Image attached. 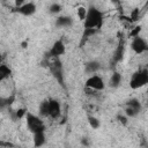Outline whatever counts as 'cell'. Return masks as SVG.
Segmentation results:
<instances>
[{"mask_svg": "<svg viewBox=\"0 0 148 148\" xmlns=\"http://www.w3.org/2000/svg\"><path fill=\"white\" fill-rule=\"evenodd\" d=\"M101 64L97 61V60H90L88 62L84 64V72L87 74H90V75H94L96 74L99 69H101Z\"/></svg>", "mask_w": 148, "mask_h": 148, "instance_id": "obj_11", "label": "cell"}, {"mask_svg": "<svg viewBox=\"0 0 148 148\" xmlns=\"http://www.w3.org/2000/svg\"><path fill=\"white\" fill-rule=\"evenodd\" d=\"M49 117L51 119H58L61 116V104L56 98H49Z\"/></svg>", "mask_w": 148, "mask_h": 148, "instance_id": "obj_9", "label": "cell"}, {"mask_svg": "<svg viewBox=\"0 0 148 148\" xmlns=\"http://www.w3.org/2000/svg\"><path fill=\"white\" fill-rule=\"evenodd\" d=\"M73 25V18L68 15H61L56 18V27L58 28H69Z\"/></svg>", "mask_w": 148, "mask_h": 148, "instance_id": "obj_12", "label": "cell"}, {"mask_svg": "<svg viewBox=\"0 0 148 148\" xmlns=\"http://www.w3.org/2000/svg\"><path fill=\"white\" fill-rule=\"evenodd\" d=\"M66 52V46L62 39H57L47 52V58H60Z\"/></svg>", "mask_w": 148, "mask_h": 148, "instance_id": "obj_8", "label": "cell"}, {"mask_svg": "<svg viewBox=\"0 0 148 148\" xmlns=\"http://www.w3.org/2000/svg\"><path fill=\"white\" fill-rule=\"evenodd\" d=\"M131 49L133 50V52L135 54H142L145 52L148 51V44L147 40L140 36H136L134 38H132L131 42Z\"/></svg>", "mask_w": 148, "mask_h": 148, "instance_id": "obj_7", "label": "cell"}, {"mask_svg": "<svg viewBox=\"0 0 148 148\" xmlns=\"http://www.w3.org/2000/svg\"><path fill=\"white\" fill-rule=\"evenodd\" d=\"M131 18H132L133 21H136V20L139 18V9H138V8H135V9L132 12V14H131Z\"/></svg>", "mask_w": 148, "mask_h": 148, "instance_id": "obj_25", "label": "cell"}, {"mask_svg": "<svg viewBox=\"0 0 148 148\" xmlns=\"http://www.w3.org/2000/svg\"><path fill=\"white\" fill-rule=\"evenodd\" d=\"M96 32H97V30H94V29H86V28H83V32H82V37H81L80 45H82V43H84L89 37H91V36L95 35Z\"/></svg>", "mask_w": 148, "mask_h": 148, "instance_id": "obj_18", "label": "cell"}, {"mask_svg": "<svg viewBox=\"0 0 148 148\" xmlns=\"http://www.w3.org/2000/svg\"><path fill=\"white\" fill-rule=\"evenodd\" d=\"M86 88L89 89V90H94V91H102L105 89V83H104V80L99 76V75H90L86 83H84Z\"/></svg>", "mask_w": 148, "mask_h": 148, "instance_id": "obj_6", "label": "cell"}, {"mask_svg": "<svg viewBox=\"0 0 148 148\" xmlns=\"http://www.w3.org/2000/svg\"><path fill=\"white\" fill-rule=\"evenodd\" d=\"M13 102H14V96H10V97H0V110H2L5 108H8Z\"/></svg>", "mask_w": 148, "mask_h": 148, "instance_id": "obj_19", "label": "cell"}, {"mask_svg": "<svg viewBox=\"0 0 148 148\" xmlns=\"http://www.w3.org/2000/svg\"><path fill=\"white\" fill-rule=\"evenodd\" d=\"M61 9H62V7H61V5L58 3V2H52V3L50 5V7H49V12H50L51 14H59V13L61 12Z\"/></svg>", "mask_w": 148, "mask_h": 148, "instance_id": "obj_21", "label": "cell"}, {"mask_svg": "<svg viewBox=\"0 0 148 148\" xmlns=\"http://www.w3.org/2000/svg\"><path fill=\"white\" fill-rule=\"evenodd\" d=\"M148 83V71L147 68H141L135 71L130 79V88L135 90L142 88Z\"/></svg>", "mask_w": 148, "mask_h": 148, "instance_id": "obj_2", "label": "cell"}, {"mask_svg": "<svg viewBox=\"0 0 148 148\" xmlns=\"http://www.w3.org/2000/svg\"><path fill=\"white\" fill-rule=\"evenodd\" d=\"M24 118H25L27 128H28L32 134H34V133H37V132L45 131V124H44V121H43L38 116H36V114H34V113L27 111Z\"/></svg>", "mask_w": 148, "mask_h": 148, "instance_id": "obj_3", "label": "cell"}, {"mask_svg": "<svg viewBox=\"0 0 148 148\" xmlns=\"http://www.w3.org/2000/svg\"><path fill=\"white\" fill-rule=\"evenodd\" d=\"M38 111L42 117H49V101L47 99H43L40 102Z\"/></svg>", "mask_w": 148, "mask_h": 148, "instance_id": "obj_17", "label": "cell"}, {"mask_svg": "<svg viewBox=\"0 0 148 148\" xmlns=\"http://www.w3.org/2000/svg\"><path fill=\"white\" fill-rule=\"evenodd\" d=\"M86 14H87V8H84V7H79L77 8V17H79L80 21H84Z\"/></svg>", "mask_w": 148, "mask_h": 148, "instance_id": "obj_22", "label": "cell"}, {"mask_svg": "<svg viewBox=\"0 0 148 148\" xmlns=\"http://www.w3.org/2000/svg\"><path fill=\"white\" fill-rule=\"evenodd\" d=\"M16 12L23 16H31L36 12V5L31 1L29 2H23L20 7H16Z\"/></svg>", "mask_w": 148, "mask_h": 148, "instance_id": "obj_10", "label": "cell"}, {"mask_svg": "<svg viewBox=\"0 0 148 148\" xmlns=\"http://www.w3.org/2000/svg\"><path fill=\"white\" fill-rule=\"evenodd\" d=\"M142 110V105L138 98H130L125 103V116L127 118L136 117Z\"/></svg>", "mask_w": 148, "mask_h": 148, "instance_id": "obj_5", "label": "cell"}, {"mask_svg": "<svg viewBox=\"0 0 148 148\" xmlns=\"http://www.w3.org/2000/svg\"><path fill=\"white\" fill-rule=\"evenodd\" d=\"M124 51H125V44H124V42L121 40V42L118 44V46H117V49L114 50V52H113V56H112V64H118V62L123 59Z\"/></svg>", "mask_w": 148, "mask_h": 148, "instance_id": "obj_14", "label": "cell"}, {"mask_svg": "<svg viewBox=\"0 0 148 148\" xmlns=\"http://www.w3.org/2000/svg\"><path fill=\"white\" fill-rule=\"evenodd\" d=\"M117 119H118V120H119V123H121L123 125H126V124H127V119H128V118H127L125 114H118V116H117Z\"/></svg>", "mask_w": 148, "mask_h": 148, "instance_id": "obj_24", "label": "cell"}, {"mask_svg": "<svg viewBox=\"0 0 148 148\" xmlns=\"http://www.w3.org/2000/svg\"><path fill=\"white\" fill-rule=\"evenodd\" d=\"M123 82V76L118 72H113L109 79V87L111 88H118Z\"/></svg>", "mask_w": 148, "mask_h": 148, "instance_id": "obj_15", "label": "cell"}, {"mask_svg": "<svg viewBox=\"0 0 148 148\" xmlns=\"http://www.w3.org/2000/svg\"><path fill=\"white\" fill-rule=\"evenodd\" d=\"M10 75H12V69H10V67L7 66L6 64H1V65H0V83L3 82L5 80H7Z\"/></svg>", "mask_w": 148, "mask_h": 148, "instance_id": "obj_16", "label": "cell"}, {"mask_svg": "<svg viewBox=\"0 0 148 148\" xmlns=\"http://www.w3.org/2000/svg\"><path fill=\"white\" fill-rule=\"evenodd\" d=\"M140 31H141V27H135L134 30L130 32V36H131L132 38H134V37H136V36H139V32H140Z\"/></svg>", "mask_w": 148, "mask_h": 148, "instance_id": "obj_23", "label": "cell"}, {"mask_svg": "<svg viewBox=\"0 0 148 148\" xmlns=\"http://www.w3.org/2000/svg\"><path fill=\"white\" fill-rule=\"evenodd\" d=\"M6 145H7V143H5V142H2V141L0 140V146H6Z\"/></svg>", "mask_w": 148, "mask_h": 148, "instance_id": "obj_26", "label": "cell"}, {"mask_svg": "<svg viewBox=\"0 0 148 148\" xmlns=\"http://www.w3.org/2000/svg\"><path fill=\"white\" fill-rule=\"evenodd\" d=\"M88 123H89V125H90V127L92 130H97V128L101 127L99 119L96 118V117H94V116H88Z\"/></svg>", "mask_w": 148, "mask_h": 148, "instance_id": "obj_20", "label": "cell"}, {"mask_svg": "<svg viewBox=\"0 0 148 148\" xmlns=\"http://www.w3.org/2000/svg\"><path fill=\"white\" fill-rule=\"evenodd\" d=\"M49 69L57 82L65 88V80H64V67L60 58H52V61L49 64Z\"/></svg>", "mask_w": 148, "mask_h": 148, "instance_id": "obj_4", "label": "cell"}, {"mask_svg": "<svg viewBox=\"0 0 148 148\" xmlns=\"http://www.w3.org/2000/svg\"><path fill=\"white\" fill-rule=\"evenodd\" d=\"M32 141H34V147H35V148H39V147L44 146V145L46 143L45 131L34 133V134H32Z\"/></svg>", "mask_w": 148, "mask_h": 148, "instance_id": "obj_13", "label": "cell"}, {"mask_svg": "<svg viewBox=\"0 0 148 148\" xmlns=\"http://www.w3.org/2000/svg\"><path fill=\"white\" fill-rule=\"evenodd\" d=\"M104 22V15L103 13L95 6H89L87 9L86 18L83 21V27L86 29H94V30H99L103 25Z\"/></svg>", "mask_w": 148, "mask_h": 148, "instance_id": "obj_1", "label": "cell"}]
</instances>
